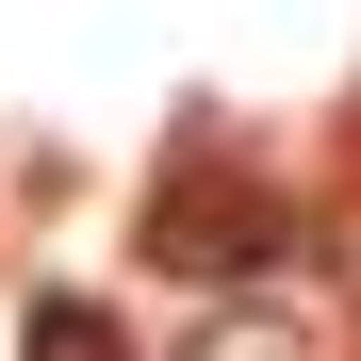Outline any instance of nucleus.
<instances>
[{
    "mask_svg": "<svg viewBox=\"0 0 361 361\" xmlns=\"http://www.w3.org/2000/svg\"><path fill=\"white\" fill-rule=\"evenodd\" d=\"M148 247H180L197 279H247V263H279V214L230 197V180H164L148 197Z\"/></svg>",
    "mask_w": 361,
    "mask_h": 361,
    "instance_id": "f257e3e1",
    "label": "nucleus"
},
{
    "mask_svg": "<svg viewBox=\"0 0 361 361\" xmlns=\"http://www.w3.org/2000/svg\"><path fill=\"white\" fill-rule=\"evenodd\" d=\"M17 345H33V361H132L99 295H33V329H17Z\"/></svg>",
    "mask_w": 361,
    "mask_h": 361,
    "instance_id": "f03ea898",
    "label": "nucleus"
}]
</instances>
